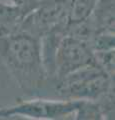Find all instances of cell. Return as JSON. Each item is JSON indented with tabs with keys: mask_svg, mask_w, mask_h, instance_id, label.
Returning <instances> with one entry per match:
<instances>
[{
	"mask_svg": "<svg viewBox=\"0 0 115 120\" xmlns=\"http://www.w3.org/2000/svg\"><path fill=\"white\" fill-rule=\"evenodd\" d=\"M0 61L18 87L28 94L40 91L49 82L41 39L19 28L0 35Z\"/></svg>",
	"mask_w": 115,
	"mask_h": 120,
	"instance_id": "cell-1",
	"label": "cell"
},
{
	"mask_svg": "<svg viewBox=\"0 0 115 120\" xmlns=\"http://www.w3.org/2000/svg\"><path fill=\"white\" fill-rule=\"evenodd\" d=\"M61 99L97 101L114 90V76L105 72L97 63L86 66L53 82Z\"/></svg>",
	"mask_w": 115,
	"mask_h": 120,
	"instance_id": "cell-2",
	"label": "cell"
},
{
	"mask_svg": "<svg viewBox=\"0 0 115 120\" xmlns=\"http://www.w3.org/2000/svg\"><path fill=\"white\" fill-rule=\"evenodd\" d=\"M95 63L97 62L90 44L75 36L65 34L55 49L51 82L53 84L54 81L66 75Z\"/></svg>",
	"mask_w": 115,
	"mask_h": 120,
	"instance_id": "cell-3",
	"label": "cell"
},
{
	"mask_svg": "<svg viewBox=\"0 0 115 120\" xmlns=\"http://www.w3.org/2000/svg\"><path fill=\"white\" fill-rule=\"evenodd\" d=\"M85 100H48L31 99L21 101L16 105L0 110V118H9L15 115L33 119H65L77 115Z\"/></svg>",
	"mask_w": 115,
	"mask_h": 120,
	"instance_id": "cell-4",
	"label": "cell"
},
{
	"mask_svg": "<svg viewBox=\"0 0 115 120\" xmlns=\"http://www.w3.org/2000/svg\"><path fill=\"white\" fill-rule=\"evenodd\" d=\"M68 0H36L22 19L19 29L40 39L57 27L67 25Z\"/></svg>",
	"mask_w": 115,
	"mask_h": 120,
	"instance_id": "cell-5",
	"label": "cell"
},
{
	"mask_svg": "<svg viewBox=\"0 0 115 120\" xmlns=\"http://www.w3.org/2000/svg\"><path fill=\"white\" fill-rule=\"evenodd\" d=\"M88 19L94 31L92 39L97 36L114 35V0H98Z\"/></svg>",
	"mask_w": 115,
	"mask_h": 120,
	"instance_id": "cell-6",
	"label": "cell"
},
{
	"mask_svg": "<svg viewBox=\"0 0 115 120\" xmlns=\"http://www.w3.org/2000/svg\"><path fill=\"white\" fill-rule=\"evenodd\" d=\"M29 9L24 5L5 4L0 1V35L19 28L20 23Z\"/></svg>",
	"mask_w": 115,
	"mask_h": 120,
	"instance_id": "cell-7",
	"label": "cell"
},
{
	"mask_svg": "<svg viewBox=\"0 0 115 120\" xmlns=\"http://www.w3.org/2000/svg\"><path fill=\"white\" fill-rule=\"evenodd\" d=\"M98 0H68L67 25L81 22L90 16Z\"/></svg>",
	"mask_w": 115,
	"mask_h": 120,
	"instance_id": "cell-8",
	"label": "cell"
},
{
	"mask_svg": "<svg viewBox=\"0 0 115 120\" xmlns=\"http://www.w3.org/2000/svg\"><path fill=\"white\" fill-rule=\"evenodd\" d=\"M11 1H12L13 4H16V5H25L33 2L34 0H11Z\"/></svg>",
	"mask_w": 115,
	"mask_h": 120,
	"instance_id": "cell-9",
	"label": "cell"
}]
</instances>
